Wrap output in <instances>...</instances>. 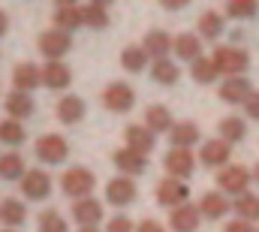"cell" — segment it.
I'll return each instance as SVG.
<instances>
[{
	"mask_svg": "<svg viewBox=\"0 0 259 232\" xmlns=\"http://www.w3.org/2000/svg\"><path fill=\"white\" fill-rule=\"evenodd\" d=\"M69 82H72V72H69L66 63H61V60H49V63L42 66V85H46V88L64 91V88H69Z\"/></svg>",
	"mask_w": 259,
	"mask_h": 232,
	"instance_id": "13",
	"label": "cell"
},
{
	"mask_svg": "<svg viewBox=\"0 0 259 232\" xmlns=\"http://www.w3.org/2000/svg\"><path fill=\"white\" fill-rule=\"evenodd\" d=\"M190 75H193L199 85H211V82L220 75V69H217L214 58H196L193 66H190Z\"/></svg>",
	"mask_w": 259,
	"mask_h": 232,
	"instance_id": "26",
	"label": "cell"
},
{
	"mask_svg": "<svg viewBox=\"0 0 259 232\" xmlns=\"http://www.w3.org/2000/svg\"><path fill=\"white\" fill-rule=\"evenodd\" d=\"M214 63H217L220 75L235 79L250 66V55L244 49H235V46H220V49H214Z\"/></svg>",
	"mask_w": 259,
	"mask_h": 232,
	"instance_id": "1",
	"label": "cell"
},
{
	"mask_svg": "<svg viewBox=\"0 0 259 232\" xmlns=\"http://www.w3.org/2000/svg\"><path fill=\"white\" fill-rule=\"evenodd\" d=\"M3 232H15V229H3Z\"/></svg>",
	"mask_w": 259,
	"mask_h": 232,
	"instance_id": "49",
	"label": "cell"
},
{
	"mask_svg": "<svg viewBox=\"0 0 259 232\" xmlns=\"http://www.w3.org/2000/svg\"><path fill=\"white\" fill-rule=\"evenodd\" d=\"M81 18H84V24H88V27H94V30L109 27V15H106V9H103V6H97V3L81 6Z\"/></svg>",
	"mask_w": 259,
	"mask_h": 232,
	"instance_id": "35",
	"label": "cell"
},
{
	"mask_svg": "<svg viewBox=\"0 0 259 232\" xmlns=\"http://www.w3.org/2000/svg\"><path fill=\"white\" fill-rule=\"evenodd\" d=\"M78 24H84V18H81V9L78 6H58V12H55V27L58 30H75Z\"/></svg>",
	"mask_w": 259,
	"mask_h": 232,
	"instance_id": "25",
	"label": "cell"
},
{
	"mask_svg": "<svg viewBox=\"0 0 259 232\" xmlns=\"http://www.w3.org/2000/svg\"><path fill=\"white\" fill-rule=\"evenodd\" d=\"M199 33H202L205 40H217V36L223 33V15H220V12H205V15H199Z\"/></svg>",
	"mask_w": 259,
	"mask_h": 232,
	"instance_id": "31",
	"label": "cell"
},
{
	"mask_svg": "<svg viewBox=\"0 0 259 232\" xmlns=\"http://www.w3.org/2000/svg\"><path fill=\"white\" fill-rule=\"evenodd\" d=\"M21 193L27 199H46L52 193V178L42 172V169H30V172L21 178Z\"/></svg>",
	"mask_w": 259,
	"mask_h": 232,
	"instance_id": "8",
	"label": "cell"
},
{
	"mask_svg": "<svg viewBox=\"0 0 259 232\" xmlns=\"http://www.w3.org/2000/svg\"><path fill=\"white\" fill-rule=\"evenodd\" d=\"M78 232H100V229H97V226H81Z\"/></svg>",
	"mask_w": 259,
	"mask_h": 232,
	"instance_id": "47",
	"label": "cell"
},
{
	"mask_svg": "<svg viewBox=\"0 0 259 232\" xmlns=\"http://www.w3.org/2000/svg\"><path fill=\"white\" fill-rule=\"evenodd\" d=\"M3 106H6V115L15 118V121H24V118L33 115V97L24 94V91H12V94L3 100Z\"/></svg>",
	"mask_w": 259,
	"mask_h": 232,
	"instance_id": "16",
	"label": "cell"
},
{
	"mask_svg": "<svg viewBox=\"0 0 259 232\" xmlns=\"http://www.w3.org/2000/svg\"><path fill=\"white\" fill-rule=\"evenodd\" d=\"M136 184L130 181V178H115V181H109V187H106V199L112 202V205H130L133 199H136Z\"/></svg>",
	"mask_w": 259,
	"mask_h": 232,
	"instance_id": "17",
	"label": "cell"
},
{
	"mask_svg": "<svg viewBox=\"0 0 259 232\" xmlns=\"http://www.w3.org/2000/svg\"><path fill=\"white\" fill-rule=\"evenodd\" d=\"M229 154H232V148H229V142H223V139H211V142H205L202 151H199V157H202L205 166H226Z\"/></svg>",
	"mask_w": 259,
	"mask_h": 232,
	"instance_id": "15",
	"label": "cell"
},
{
	"mask_svg": "<svg viewBox=\"0 0 259 232\" xmlns=\"http://www.w3.org/2000/svg\"><path fill=\"white\" fill-rule=\"evenodd\" d=\"M235 211H238V217L247 220V223L259 220V196H247V193H241L238 202H235Z\"/></svg>",
	"mask_w": 259,
	"mask_h": 232,
	"instance_id": "36",
	"label": "cell"
},
{
	"mask_svg": "<svg viewBox=\"0 0 259 232\" xmlns=\"http://www.w3.org/2000/svg\"><path fill=\"white\" fill-rule=\"evenodd\" d=\"M145 127H148L151 133H166V130H172V127H175L172 112H169L166 106H148V112H145Z\"/></svg>",
	"mask_w": 259,
	"mask_h": 232,
	"instance_id": "21",
	"label": "cell"
},
{
	"mask_svg": "<svg viewBox=\"0 0 259 232\" xmlns=\"http://www.w3.org/2000/svg\"><path fill=\"white\" fill-rule=\"evenodd\" d=\"M226 232H253V223H247V220H232Z\"/></svg>",
	"mask_w": 259,
	"mask_h": 232,
	"instance_id": "41",
	"label": "cell"
},
{
	"mask_svg": "<svg viewBox=\"0 0 259 232\" xmlns=\"http://www.w3.org/2000/svg\"><path fill=\"white\" fill-rule=\"evenodd\" d=\"M187 196H190V190H187V184H181L178 178H163V181L157 184V199H160V205L178 208V205L187 202Z\"/></svg>",
	"mask_w": 259,
	"mask_h": 232,
	"instance_id": "7",
	"label": "cell"
},
{
	"mask_svg": "<svg viewBox=\"0 0 259 232\" xmlns=\"http://www.w3.org/2000/svg\"><path fill=\"white\" fill-rule=\"evenodd\" d=\"M106 232H133V223H130V217H124V214H115V217L109 220Z\"/></svg>",
	"mask_w": 259,
	"mask_h": 232,
	"instance_id": "39",
	"label": "cell"
},
{
	"mask_svg": "<svg viewBox=\"0 0 259 232\" xmlns=\"http://www.w3.org/2000/svg\"><path fill=\"white\" fill-rule=\"evenodd\" d=\"M115 166H118L121 172L139 175V172L148 169V154H139V151H133V148H121V151L115 154Z\"/></svg>",
	"mask_w": 259,
	"mask_h": 232,
	"instance_id": "19",
	"label": "cell"
},
{
	"mask_svg": "<svg viewBox=\"0 0 259 232\" xmlns=\"http://www.w3.org/2000/svg\"><path fill=\"white\" fill-rule=\"evenodd\" d=\"M199 205H190V202H184V205H178V208H172V217H169V223H172V229L175 232H196L199 229Z\"/></svg>",
	"mask_w": 259,
	"mask_h": 232,
	"instance_id": "10",
	"label": "cell"
},
{
	"mask_svg": "<svg viewBox=\"0 0 259 232\" xmlns=\"http://www.w3.org/2000/svg\"><path fill=\"white\" fill-rule=\"evenodd\" d=\"M169 139H172V148H193L196 142H199V130H196V124L190 121H181V124H175L172 130H169Z\"/></svg>",
	"mask_w": 259,
	"mask_h": 232,
	"instance_id": "20",
	"label": "cell"
},
{
	"mask_svg": "<svg viewBox=\"0 0 259 232\" xmlns=\"http://www.w3.org/2000/svg\"><path fill=\"white\" fill-rule=\"evenodd\" d=\"M250 94H253V88H250V82L244 79V75H235V79H226L223 85H220V100L223 103H247L250 100Z\"/></svg>",
	"mask_w": 259,
	"mask_h": 232,
	"instance_id": "9",
	"label": "cell"
},
{
	"mask_svg": "<svg viewBox=\"0 0 259 232\" xmlns=\"http://www.w3.org/2000/svg\"><path fill=\"white\" fill-rule=\"evenodd\" d=\"M12 82H15V91L30 94L33 88L42 85V69H39L36 63H18V66L12 69Z\"/></svg>",
	"mask_w": 259,
	"mask_h": 232,
	"instance_id": "11",
	"label": "cell"
},
{
	"mask_svg": "<svg viewBox=\"0 0 259 232\" xmlns=\"http://www.w3.org/2000/svg\"><path fill=\"white\" fill-rule=\"evenodd\" d=\"M24 160L18 157V154H3L0 157V178H6V181H15V178H24Z\"/></svg>",
	"mask_w": 259,
	"mask_h": 232,
	"instance_id": "33",
	"label": "cell"
},
{
	"mask_svg": "<svg viewBox=\"0 0 259 232\" xmlns=\"http://www.w3.org/2000/svg\"><path fill=\"white\" fill-rule=\"evenodd\" d=\"M253 178H256V184H259V166H256V169H253Z\"/></svg>",
	"mask_w": 259,
	"mask_h": 232,
	"instance_id": "48",
	"label": "cell"
},
{
	"mask_svg": "<svg viewBox=\"0 0 259 232\" xmlns=\"http://www.w3.org/2000/svg\"><path fill=\"white\" fill-rule=\"evenodd\" d=\"M160 3H163L166 9H184V6H187L190 0H160Z\"/></svg>",
	"mask_w": 259,
	"mask_h": 232,
	"instance_id": "43",
	"label": "cell"
},
{
	"mask_svg": "<svg viewBox=\"0 0 259 232\" xmlns=\"http://www.w3.org/2000/svg\"><path fill=\"white\" fill-rule=\"evenodd\" d=\"M124 139H127V148L139 151V154H148L154 148V133L148 127H127L124 130Z\"/></svg>",
	"mask_w": 259,
	"mask_h": 232,
	"instance_id": "23",
	"label": "cell"
},
{
	"mask_svg": "<svg viewBox=\"0 0 259 232\" xmlns=\"http://www.w3.org/2000/svg\"><path fill=\"white\" fill-rule=\"evenodd\" d=\"M226 12H229L232 18L247 21V18H253L259 12V3L256 0H229V3H226Z\"/></svg>",
	"mask_w": 259,
	"mask_h": 232,
	"instance_id": "37",
	"label": "cell"
},
{
	"mask_svg": "<svg viewBox=\"0 0 259 232\" xmlns=\"http://www.w3.org/2000/svg\"><path fill=\"white\" fill-rule=\"evenodd\" d=\"M66 154H69V145H66L64 136L49 133V136H39L36 139V157L42 163H64Z\"/></svg>",
	"mask_w": 259,
	"mask_h": 232,
	"instance_id": "3",
	"label": "cell"
},
{
	"mask_svg": "<svg viewBox=\"0 0 259 232\" xmlns=\"http://www.w3.org/2000/svg\"><path fill=\"white\" fill-rule=\"evenodd\" d=\"M172 52H178V58H184V60H196L199 52H202V43H199L196 33H181V36H175Z\"/></svg>",
	"mask_w": 259,
	"mask_h": 232,
	"instance_id": "27",
	"label": "cell"
},
{
	"mask_svg": "<svg viewBox=\"0 0 259 232\" xmlns=\"http://www.w3.org/2000/svg\"><path fill=\"white\" fill-rule=\"evenodd\" d=\"M172 46H175V40L169 36V33H163V30H151L148 36H145V43H142V49L148 52V58H157L163 60L169 52H172Z\"/></svg>",
	"mask_w": 259,
	"mask_h": 232,
	"instance_id": "18",
	"label": "cell"
},
{
	"mask_svg": "<svg viewBox=\"0 0 259 232\" xmlns=\"http://www.w3.org/2000/svg\"><path fill=\"white\" fill-rule=\"evenodd\" d=\"M199 211H202L208 220H220V217H226L229 202H226V196H223V193H205V196H202V202H199Z\"/></svg>",
	"mask_w": 259,
	"mask_h": 232,
	"instance_id": "22",
	"label": "cell"
},
{
	"mask_svg": "<svg viewBox=\"0 0 259 232\" xmlns=\"http://www.w3.org/2000/svg\"><path fill=\"white\" fill-rule=\"evenodd\" d=\"M250 184V172L244 166H223V172H217V187L223 193H235L241 196Z\"/></svg>",
	"mask_w": 259,
	"mask_h": 232,
	"instance_id": "6",
	"label": "cell"
},
{
	"mask_svg": "<svg viewBox=\"0 0 259 232\" xmlns=\"http://www.w3.org/2000/svg\"><path fill=\"white\" fill-rule=\"evenodd\" d=\"M58 6H75V0H55Z\"/></svg>",
	"mask_w": 259,
	"mask_h": 232,
	"instance_id": "46",
	"label": "cell"
},
{
	"mask_svg": "<svg viewBox=\"0 0 259 232\" xmlns=\"http://www.w3.org/2000/svg\"><path fill=\"white\" fill-rule=\"evenodd\" d=\"M244 136H247V124L241 118H223L220 121V139L223 142L232 145V142H241Z\"/></svg>",
	"mask_w": 259,
	"mask_h": 232,
	"instance_id": "30",
	"label": "cell"
},
{
	"mask_svg": "<svg viewBox=\"0 0 259 232\" xmlns=\"http://www.w3.org/2000/svg\"><path fill=\"white\" fill-rule=\"evenodd\" d=\"M139 232H166L157 220H142V226H139Z\"/></svg>",
	"mask_w": 259,
	"mask_h": 232,
	"instance_id": "42",
	"label": "cell"
},
{
	"mask_svg": "<svg viewBox=\"0 0 259 232\" xmlns=\"http://www.w3.org/2000/svg\"><path fill=\"white\" fill-rule=\"evenodd\" d=\"M244 109H247V115L253 118V121H259V91H253V94H250V100L244 103Z\"/></svg>",
	"mask_w": 259,
	"mask_h": 232,
	"instance_id": "40",
	"label": "cell"
},
{
	"mask_svg": "<svg viewBox=\"0 0 259 232\" xmlns=\"http://www.w3.org/2000/svg\"><path fill=\"white\" fill-rule=\"evenodd\" d=\"M178 75H181V72H178V63H172L169 58L154 60V66H151V79L160 82V85H175Z\"/></svg>",
	"mask_w": 259,
	"mask_h": 232,
	"instance_id": "28",
	"label": "cell"
},
{
	"mask_svg": "<svg viewBox=\"0 0 259 232\" xmlns=\"http://www.w3.org/2000/svg\"><path fill=\"white\" fill-rule=\"evenodd\" d=\"M166 172L169 178H187L193 172V154L187 148H172L166 154Z\"/></svg>",
	"mask_w": 259,
	"mask_h": 232,
	"instance_id": "14",
	"label": "cell"
},
{
	"mask_svg": "<svg viewBox=\"0 0 259 232\" xmlns=\"http://www.w3.org/2000/svg\"><path fill=\"white\" fill-rule=\"evenodd\" d=\"M0 220H3V217H0Z\"/></svg>",
	"mask_w": 259,
	"mask_h": 232,
	"instance_id": "50",
	"label": "cell"
},
{
	"mask_svg": "<svg viewBox=\"0 0 259 232\" xmlns=\"http://www.w3.org/2000/svg\"><path fill=\"white\" fill-rule=\"evenodd\" d=\"M72 49V36L66 33V30H46L42 36H39V52L46 55L49 60H61Z\"/></svg>",
	"mask_w": 259,
	"mask_h": 232,
	"instance_id": "4",
	"label": "cell"
},
{
	"mask_svg": "<svg viewBox=\"0 0 259 232\" xmlns=\"http://www.w3.org/2000/svg\"><path fill=\"white\" fill-rule=\"evenodd\" d=\"M94 184H97L94 172H91V169H81V166H72V169H66V172H64V181H61L64 193H66V196H75V199H84V196H91Z\"/></svg>",
	"mask_w": 259,
	"mask_h": 232,
	"instance_id": "2",
	"label": "cell"
},
{
	"mask_svg": "<svg viewBox=\"0 0 259 232\" xmlns=\"http://www.w3.org/2000/svg\"><path fill=\"white\" fill-rule=\"evenodd\" d=\"M91 3H97V6H103V9H106V6H109V3H115V0H91Z\"/></svg>",
	"mask_w": 259,
	"mask_h": 232,
	"instance_id": "45",
	"label": "cell"
},
{
	"mask_svg": "<svg viewBox=\"0 0 259 232\" xmlns=\"http://www.w3.org/2000/svg\"><path fill=\"white\" fill-rule=\"evenodd\" d=\"M0 142L9 145V148L21 145V142H24V127H21L15 118H6V121L0 124Z\"/></svg>",
	"mask_w": 259,
	"mask_h": 232,
	"instance_id": "32",
	"label": "cell"
},
{
	"mask_svg": "<svg viewBox=\"0 0 259 232\" xmlns=\"http://www.w3.org/2000/svg\"><path fill=\"white\" fill-rule=\"evenodd\" d=\"M72 217L78 220V226H97V223L103 220V205H100L97 199H91V196L75 199V205H72Z\"/></svg>",
	"mask_w": 259,
	"mask_h": 232,
	"instance_id": "12",
	"label": "cell"
},
{
	"mask_svg": "<svg viewBox=\"0 0 259 232\" xmlns=\"http://www.w3.org/2000/svg\"><path fill=\"white\" fill-rule=\"evenodd\" d=\"M0 217H3L9 226H21V223L27 220V211H24V205H21L18 199H6V202L0 205Z\"/></svg>",
	"mask_w": 259,
	"mask_h": 232,
	"instance_id": "34",
	"label": "cell"
},
{
	"mask_svg": "<svg viewBox=\"0 0 259 232\" xmlns=\"http://www.w3.org/2000/svg\"><path fill=\"white\" fill-rule=\"evenodd\" d=\"M58 118H61V124H78L81 118H84V103H81V97H64L61 103H58Z\"/></svg>",
	"mask_w": 259,
	"mask_h": 232,
	"instance_id": "24",
	"label": "cell"
},
{
	"mask_svg": "<svg viewBox=\"0 0 259 232\" xmlns=\"http://www.w3.org/2000/svg\"><path fill=\"white\" fill-rule=\"evenodd\" d=\"M6 27H9V18H6V12H0V36L6 33Z\"/></svg>",
	"mask_w": 259,
	"mask_h": 232,
	"instance_id": "44",
	"label": "cell"
},
{
	"mask_svg": "<svg viewBox=\"0 0 259 232\" xmlns=\"http://www.w3.org/2000/svg\"><path fill=\"white\" fill-rule=\"evenodd\" d=\"M145 63H148V52H145L142 46H127V49L121 52V66H124L127 72H142Z\"/></svg>",
	"mask_w": 259,
	"mask_h": 232,
	"instance_id": "29",
	"label": "cell"
},
{
	"mask_svg": "<svg viewBox=\"0 0 259 232\" xmlns=\"http://www.w3.org/2000/svg\"><path fill=\"white\" fill-rule=\"evenodd\" d=\"M133 103H136V94H133V88L124 85V82H115V85H109L103 91V106L112 109V112H130Z\"/></svg>",
	"mask_w": 259,
	"mask_h": 232,
	"instance_id": "5",
	"label": "cell"
},
{
	"mask_svg": "<svg viewBox=\"0 0 259 232\" xmlns=\"http://www.w3.org/2000/svg\"><path fill=\"white\" fill-rule=\"evenodd\" d=\"M39 232H66V220L52 208V211H42L39 214Z\"/></svg>",
	"mask_w": 259,
	"mask_h": 232,
	"instance_id": "38",
	"label": "cell"
}]
</instances>
